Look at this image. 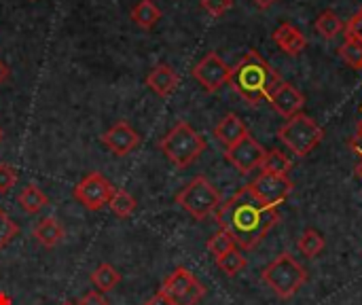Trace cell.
Segmentation results:
<instances>
[{"mask_svg":"<svg viewBox=\"0 0 362 305\" xmlns=\"http://www.w3.org/2000/svg\"><path fill=\"white\" fill-rule=\"evenodd\" d=\"M278 208L261 204L248 187L240 189L216 210L218 227L225 229L244 251L257 248L265 240V236L278 225Z\"/></svg>","mask_w":362,"mask_h":305,"instance_id":"6da1fadb","label":"cell"},{"mask_svg":"<svg viewBox=\"0 0 362 305\" xmlns=\"http://www.w3.org/2000/svg\"><path fill=\"white\" fill-rule=\"evenodd\" d=\"M278 83H280L278 72L255 49L248 51L238 62V66L231 68V76H229V85L238 91V96H242L252 106L261 104L263 100H269V93Z\"/></svg>","mask_w":362,"mask_h":305,"instance_id":"7a4b0ae2","label":"cell"},{"mask_svg":"<svg viewBox=\"0 0 362 305\" xmlns=\"http://www.w3.org/2000/svg\"><path fill=\"white\" fill-rule=\"evenodd\" d=\"M261 280L280 299H291L308 282V272H305V267L293 255L282 253L263 270Z\"/></svg>","mask_w":362,"mask_h":305,"instance_id":"3957f363","label":"cell"},{"mask_svg":"<svg viewBox=\"0 0 362 305\" xmlns=\"http://www.w3.org/2000/svg\"><path fill=\"white\" fill-rule=\"evenodd\" d=\"M159 146H161V153L174 166L187 168L206 151V140L187 121H180L165 134V138L161 140Z\"/></svg>","mask_w":362,"mask_h":305,"instance_id":"277c9868","label":"cell"},{"mask_svg":"<svg viewBox=\"0 0 362 305\" xmlns=\"http://www.w3.org/2000/svg\"><path fill=\"white\" fill-rule=\"evenodd\" d=\"M176 204L189 212L193 219L204 221L210 214H214L218 210V206L223 204L218 189L206 178V176H195L178 195H176Z\"/></svg>","mask_w":362,"mask_h":305,"instance_id":"5b68a950","label":"cell"},{"mask_svg":"<svg viewBox=\"0 0 362 305\" xmlns=\"http://www.w3.org/2000/svg\"><path fill=\"white\" fill-rule=\"evenodd\" d=\"M278 138L297 155V157H308L325 138L322 127L308 115L299 113L291 117L278 132Z\"/></svg>","mask_w":362,"mask_h":305,"instance_id":"8992f818","label":"cell"},{"mask_svg":"<svg viewBox=\"0 0 362 305\" xmlns=\"http://www.w3.org/2000/svg\"><path fill=\"white\" fill-rule=\"evenodd\" d=\"M159 293L165 295L174 305H197L206 295V287L187 267H176L165 278Z\"/></svg>","mask_w":362,"mask_h":305,"instance_id":"52a82bcc","label":"cell"},{"mask_svg":"<svg viewBox=\"0 0 362 305\" xmlns=\"http://www.w3.org/2000/svg\"><path fill=\"white\" fill-rule=\"evenodd\" d=\"M112 191H115V185L102 172H91L74 187V197L83 208L98 212L104 206H108Z\"/></svg>","mask_w":362,"mask_h":305,"instance_id":"ba28073f","label":"cell"},{"mask_svg":"<svg viewBox=\"0 0 362 305\" xmlns=\"http://www.w3.org/2000/svg\"><path fill=\"white\" fill-rule=\"evenodd\" d=\"M250 193L265 206L278 208L293 191V180L288 176H276V174H267L261 172L250 185H248Z\"/></svg>","mask_w":362,"mask_h":305,"instance_id":"9c48e42d","label":"cell"},{"mask_svg":"<svg viewBox=\"0 0 362 305\" xmlns=\"http://www.w3.org/2000/svg\"><path fill=\"white\" fill-rule=\"evenodd\" d=\"M231 76V68L227 66V62L218 55V53H208L202 62L195 64L193 68V79L208 91L214 93L218 91L223 85L229 83Z\"/></svg>","mask_w":362,"mask_h":305,"instance_id":"30bf717a","label":"cell"},{"mask_svg":"<svg viewBox=\"0 0 362 305\" xmlns=\"http://www.w3.org/2000/svg\"><path fill=\"white\" fill-rule=\"evenodd\" d=\"M225 157H227V161H229L238 172L248 174V172L261 168L263 157H265V149H263V144H259V142L248 134V136H246L244 140H240L235 146L227 149Z\"/></svg>","mask_w":362,"mask_h":305,"instance_id":"8fae6325","label":"cell"},{"mask_svg":"<svg viewBox=\"0 0 362 305\" xmlns=\"http://www.w3.org/2000/svg\"><path fill=\"white\" fill-rule=\"evenodd\" d=\"M102 144L117 157H125L129 155L138 144H140V134L127 123V121H119L115 123L104 136H102Z\"/></svg>","mask_w":362,"mask_h":305,"instance_id":"7c38bea8","label":"cell"},{"mask_svg":"<svg viewBox=\"0 0 362 305\" xmlns=\"http://www.w3.org/2000/svg\"><path fill=\"white\" fill-rule=\"evenodd\" d=\"M267 102L274 106L276 113H280L282 117H288V119L295 117V115H299L303 110V106H305L303 93L297 87H293L291 83H284V81H280L274 87V91L269 93V100Z\"/></svg>","mask_w":362,"mask_h":305,"instance_id":"4fadbf2b","label":"cell"},{"mask_svg":"<svg viewBox=\"0 0 362 305\" xmlns=\"http://www.w3.org/2000/svg\"><path fill=\"white\" fill-rule=\"evenodd\" d=\"M248 134H250V132H248L246 123H244L235 113L225 115V117L216 123V127H214V136H216V140H218L221 144H225V149L235 146V144H238L240 140H244Z\"/></svg>","mask_w":362,"mask_h":305,"instance_id":"5bb4252c","label":"cell"},{"mask_svg":"<svg viewBox=\"0 0 362 305\" xmlns=\"http://www.w3.org/2000/svg\"><path fill=\"white\" fill-rule=\"evenodd\" d=\"M178 74H176V70L172 68V66H168V64H157L151 72H148V76H146V85H148V89H153L159 98H168V96H172L174 91H176V87H178Z\"/></svg>","mask_w":362,"mask_h":305,"instance_id":"9a60e30c","label":"cell"},{"mask_svg":"<svg viewBox=\"0 0 362 305\" xmlns=\"http://www.w3.org/2000/svg\"><path fill=\"white\" fill-rule=\"evenodd\" d=\"M274 40L288 55H299L308 47V40H305L303 32L299 28H295L293 23H280L274 30Z\"/></svg>","mask_w":362,"mask_h":305,"instance_id":"2e32d148","label":"cell"},{"mask_svg":"<svg viewBox=\"0 0 362 305\" xmlns=\"http://www.w3.org/2000/svg\"><path fill=\"white\" fill-rule=\"evenodd\" d=\"M32 234L38 240V244H42L45 248H55L64 240V227L55 217H45L42 221H38Z\"/></svg>","mask_w":362,"mask_h":305,"instance_id":"e0dca14e","label":"cell"},{"mask_svg":"<svg viewBox=\"0 0 362 305\" xmlns=\"http://www.w3.org/2000/svg\"><path fill=\"white\" fill-rule=\"evenodd\" d=\"M132 19H134V23H138L140 28L148 30V28L157 25V21L161 19V8H159L153 0H140V2L132 8Z\"/></svg>","mask_w":362,"mask_h":305,"instance_id":"ac0fdd59","label":"cell"},{"mask_svg":"<svg viewBox=\"0 0 362 305\" xmlns=\"http://www.w3.org/2000/svg\"><path fill=\"white\" fill-rule=\"evenodd\" d=\"M291 168H293V161L280 149L265 151V157H263V163H261V172L276 174V176H288Z\"/></svg>","mask_w":362,"mask_h":305,"instance_id":"d6986e66","label":"cell"},{"mask_svg":"<svg viewBox=\"0 0 362 305\" xmlns=\"http://www.w3.org/2000/svg\"><path fill=\"white\" fill-rule=\"evenodd\" d=\"M17 202H19V206H21L28 214H38V212L49 204L47 195H45L36 185H28V187H23V191L19 193Z\"/></svg>","mask_w":362,"mask_h":305,"instance_id":"ffe728a7","label":"cell"},{"mask_svg":"<svg viewBox=\"0 0 362 305\" xmlns=\"http://www.w3.org/2000/svg\"><path fill=\"white\" fill-rule=\"evenodd\" d=\"M91 282L100 293H108L121 282V274L110 263H102L100 267L91 272Z\"/></svg>","mask_w":362,"mask_h":305,"instance_id":"44dd1931","label":"cell"},{"mask_svg":"<svg viewBox=\"0 0 362 305\" xmlns=\"http://www.w3.org/2000/svg\"><path fill=\"white\" fill-rule=\"evenodd\" d=\"M108 206H110V210H112L119 219H129V217L136 212L138 202H136V197H134L132 193H127L125 189H117V187H115Z\"/></svg>","mask_w":362,"mask_h":305,"instance_id":"7402d4cb","label":"cell"},{"mask_svg":"<svg viewBox=\"0 0 362 305\" xmlns=\"http://www.w3.org/2000/svg\"><path fill=\"white\" fill-rule=\"evenodd\" d=\"M339 55L344 57V62L354 68V70H362V40L356 36L346 34L341 47H339Z\"/></svg>","mask_w":362,"mask_h":305,"instance_id":"603a6c76","label":"cell"},{"mask_svg":"<svg viewBox=\"0 0 362 305\" xmlns=\"http://www.w3.org/2000/svg\"><path fill=\"white\" fill-rule=\"evenodd\" d=\"M297 246H299V251H301L308 259H314V257H318V255L325 251V238L320 236V231H316V229L310 227V229H305V231L301 234Z\"/></svg>","mask_w":362,"mask_h":305,"instance_id":"cb8c5ba5","label":"cell"},{"mask_svg":"<svg viewBox=\"0 0 362 305\" xmlns=\"http://www.w3.org/2000/svg\"><path fill=\"white\" fill-rule=\"evenodd\" d=\"M316 30H318V34L322 36V38H335L341 30H344V21L339 19V15L337 13H333V11H325V13H320L318 15V19H316Z\"/></svg>","mask_w":362,"mask_h":305,"instance_id":"d4e9b609","label":"cell"},{"mask_svg":"<svg viewBox=\"0 0 362 305\" xmlns=\"http://www.w3.org/2000/svg\"><path fill=\"white\" fill-rule=\"evenodd\" d=\"M216 265H218V270H221L225 276L235 278V276L246 267V257H244L238 248H233V251H229L227 255L218 257V259H216Z\"/></svg>","mask_w":362,"mask_h":305,"instance_id":"484cf974","label":"cell"},{"mask_svg":"<svg viewBox=\"0 0 362 305\" xmlns=\"http://www.w3.org/2000/svg\"><path fill=\"white\" fill-rule=\"evenodd\" d=\"M233 248H238V244H235V240H233L225 229H218V231L208 240V251L214 255V259L227 255V253L233 251Z\"/></svg>","mask_w":362,"mask_h":305,"instance_id":"4316f807","label":"cell"},{"mask_svg":"<svg viewBox=\"0 0 362 305\" xmlns=\"http://www.w3.org/2000/svg\"><path fill=\"white\" fill-rule=\"evenodd\" d=\"M17 236H19L17 223L0 208V251L6 248L13 242V238H17Z\"/></svg>","mask_w":362,"mask_h":305,"instance_id":"83f0119b","label":"cell"},{"mask_svg":"<svg viewBox=\"0 0 362 305\" xmlns=\"http://www.w3.org/2000/svg\"><path fill=\"white\" fill-rule=\"evenodd\" d=\"M17 183V170L6 166V163H0V195H6Z\"/></svg>","mask_w":362,"mask_h":305,"instance_id":"f1b7e54d","label":"cell"},{"mask_svg":"<svg viewBox=\"0 0 362 305\" xmlns=\"http://www.w3.org/2000/svg\"><path fill=\"white\" fill-rule=\"evenodd\" d=\"M231 6H233V0H202V8L210 13L212 17L225 15Z\"/></svg>","mask_w":362,"mask_h":305,"instance_id":"f546056e","label":"cell"},{"mask_svg":"<svg viewBox=\"0 0 362 305\" xmlns=\"http://www.w3.org/2000/svg\"><path fill=\"white\" fill-rule=\"evenodd\" d=\"M74 305H110L108 304V299L100 293V291H89V293H85L78 301Z\"/></svg>","mask_w":362,"mask_h":305,"instance_id":"4dcf8cb0","label":"cell"},{"mask_svg":"<svg viewBox=\"0 0 362 305\" xmlns=\"http://www.w3.org/2000/svg\"><path fill=\"white\" fill-rule=\"evenodd\" d=\"M346 34H350V36H356V38H361L362 40V8L350 19V23H348V28H346Z\"/></svg>","mask_w":362,"mask_h":305,"instance_id":"1f68e13d","label":"cell"},{"mask_svg":"<svg viewBox=\"0 0 362 305\" xmlns=\"http://www.w3.org/2000/svg\"><path fill=\"white\" fill-rule=\"evenodd\" d=\"M350 149H352V151H354V153H356V155H358V157L362 159V138L361 136H354V138L350 140Z\"/></svg>","mask_w":362,"mask_h":305,"instance_id":"d6a6232c","label":"cell"},{"mask_svg":"<svg viewBox=\"0 0 362 305\" xmlns=\"http://www.w3.org/2000/svg\"><path fill=\"white\" fill-rule=\"evenodd\" d=\"M146 305H174L165 295H161V293H157L151 301H146Z\"/></svg>","mask_w":362,"mask_h":305,"instance_id":"836d02e7","label":"cell"},{"mask_svg":"<svg viewBox=\"0 0 362 305\" xmlns=\"http://www.w3.org/2000/svg\"><path fill=\"white\" fill-rule=\"evenodd\" d=\"M6 79H8V68H6V64H4V62H0V85H2Z\"/></svg>","mask_w":362,"mask_h":305,"instance_id":"e575fe53","label":"cell"},{"mask_svg":"<svg viewBox=\"0 0 362 305\" xmlns=\"http://www.w3.org/2000/svg\"><path fill=\"white\" fill-rule=\"evenodd\" d=\"M252 2H255L257 6H261V8H269L276 0H252Z\"/></svg>","mask_w":362,"mask_h":305,"instance_id":"d590c367","label":"cell"},{"mask_svg":"<svg viewBox=\"0 0 362 305\" xmlns=\"http://www.w3.org/2000/svg\"><path fill=\"white\" fill-rule=\"evenodd\" d=\"M356 136H361V138H362V119L358 121V127H356Z\"/></svg>","mask_w":362,"mask_h":305,"instance_id":"8d00e7d4","label":"cell"},{"mask_svg":"<svg viewBox=\"0 0 362 305\" xmlns=\"http://www.w3.org/2000/svg\"><path fill=\"white\" fill-rule=\"evenodd\" d=\"M358 176L362 178V159H361V163H358Z\"/></svg>","mask_w":362,"mask_h":305,"instance_id":"74e56055","label":"cell"},{"mask_svg":"<svg viewBox=\"0 0 362 305\" xmlns=\"http://www.w3.org/2000/svg\"><path fill=\"white\" fill-rule=\"evenodd\" d=\"M2 136H4V132H2V130H0V140H2Z\"/></svg>","mask_w":362,"mask_h":305,"instance_id":"f35d334b","label":"cell"},{"mask_svg":"<svg viewBox=\"0 0 362 305\" xmlns=\"http://www.w3.org/2000/svg\"><path fill=\"white\" fill-rule=\"evenodd\" d=\"M64 305H74V304H64Z\"/></svg>","mask_w":362,"mask_h":305,"instance_id":"ab89813d","label":"cell"}]
</instances>
